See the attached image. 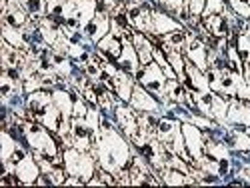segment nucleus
<instances>
[{"label":"nucleus","mask_w":250,"mask_h":188,"mask_svg":"<svg viewBox=\"0 0 250 188\" xmlns=\"http://www.w3.org/2000/svg\"><path fill=\"white\" fill-rule=\"evenodd\" d=\"M224 140L228 144V148L238 150L240 154H248L250 152V134L242 132V130H230L224 134Z\"/></svg>","instance_id":"obj_20"},{"label":"nucleus","mask_w":250,"mask_h":188,"mask_svg":"<svg viewBox=\"0 0 250 188\" xmlns=\"http://www.w3.org/2000/svg\"><path fill=\"white\" fill-rule=\"evenodd\" d=\"M92 154L96 156L98 164L104 170L116 174L122 168H128L132 160L130 156V144L122 134L112 128L108 120H100V128L94 132V148Z\"/></svg>","instance_id":"obj_1"},{"label":"nucleus","mask_w":250,"mask_h":188,"mask_svg":"<svg viewBox=\"0 0 250 188\" xmlns=\"http://www.w3.org/2000/svg\"><path fill=\"white\" fill-rule=\"evenodd\" d=\"M180 28V22L172 18L166 10H154L152 14V34L154 36H166Z\"/></svg>","instance_id":"obj_16"},{"label":"nucleus","mask_w":250,"mask_h":188,"mask_svg":"<svg viewBox=\"0 0 250 188\" xmlns=\"http://www.w3.org/2000/svg\"><path fill=\"white\" fill-rule=\"evenodd\" d=\"M202 24L208 30V34L214 36V38H226L230 36V24H228V18L226 14H208L202 16Z\"/></svg>","instance_id":"obj_15"},{"label":"nucleus","mask_w":250,"mask_h":188,"mask_svg":"<svg viewBox=\"0 0 250 188\" xmlns=\"http://www.w3.org/2000/svg\"><path fill=\"white\" fill-rule=\"evenodd\" d=\"M114 120L118 128L124 132V136H136L138 134V114L134 112L132 106H124V104H116L114 108Z\"/></svg>","instance_id":"obj_7"},{"label":"nucleus","mask_w":250,"mask_h":188,"mask_svg":"<svg viewBox=\"0 0 250 188\" xmlns=\"http://www.w3.org/2000/svg\"><path fill=\"white\" fill-rule=\"evenodd\" d=\"M82 32H84L92 42H100V40L110 32V14L108 12H96L94 18L84 26Z\"/></svg>","instance_id":"obj_13"},{"label":"nucleus","mask_w":250,"mask_h":188,"mask_svg":"<svg viewBox=\"0 0 250 188\" xmlns=\"http://www.w3.org/2000/svg\"><path fill=\"white\" fill-rule=\"evenodd\" d=\"M18 30H20V28H14V26L4 24V28H2V38L6 40L8 44H12L14 48L28 50V46H26V42H24V36H22V32H18Z\"/></svg>","instance_id":"obj_25"},{"label":"nucleus","mask_w":250,"mask_h":188,"mask_svg":"<svg viewBox=\"0 0 250 188\" xmlns=\"http://www.w3.org/2000/svg\"><path fill=\"white\" fill-rule=\"evenodd\" d=\"M180 128H182L186 150H188V154L192 156V160L202 158L204 156V134L200 132V128L192 122H184Z\"/></svg>","instance_id":"obj_6"},{"label":"nucleus","mask_w":250,"mask_h":188,"mask_svg":"<svg viewBox=\"0 0 250 188\" xmlns=\"http://www.w3.org/2000/svg\"><path fill=\"white\" fill-rule=\"evenodd\" d=\"M130 106L136 110V112H158L160 110V102L156 100L154 94H150L142 84H134V90H132V96H130Z\"/></svg>","instance_id":"obj_8"},{"label":"nucleus","mask_w":250,"mask_h":188,"mask_svg":"<svg viewBox=\"0 0 250 188\" xmlns=\"http://www.w3.org/2000/svg\"><path fill=\"white\" fill-rule=\"evenodd\" d=\"M134 76L124 72V70H118L114 76H112V82H114V94L122 100V102H130V96H132V90H134Z\"/></svg>","instance_id":"obj_17"},{"label":"nucleus","mask_w":250,"mask_h":188,"mask_svg":"<svg viewBox=\"0 0 250 188\" xmlns=\"http://www.w3.org/2000/svg\"><path fill=\"white\" fill-rule=\"evenodd\" d=\"M228 4H230V8L242 16L244 20H250V0H228Z\"/></svg>","instance_id":"obj_27"},{"label":"nucleus","mask_w":250,"mask_h":188,"mask_svg":"<svg viewBox=\"0 0 250 188\" xmlns=\"http://www.w3.org/2000/svg\"><path fill=\"white\" fill-rule=\"evenodd\" d=\"M136 80H138V84H142L150 94H154L162 102H168V98H166V82H168V78H166V74L158 66V62L152 60L148 64H144L140 68V72L136 74Z\"/></svg>","instance_id":"obj_3"},{"label":"nucleus","mask_w":250,"mask_h":188,"mask_svg":"<svg viewBox=\"0 0 250 188\" xmlns=\"http://www.w3.org/2000/svg\"><path fill=\"white\" fill-rule=\"evenodd\" d=\"M226 122L240 124V126L248 128L250 126V102L242 100V98H232L230 102H228Z\"/></svg>","instance_id":"obj_11"},{"label":"nucleus","mask_w":250,"mask_h":188,"mask_svg":"<svg viewBox=\"0 0 250 188\" xmlns=\"http://www.w3.org/2000/svg\"><path fill=\"white\" fill-rule=\"evenodd\" d=\"M184 74H186L184 84L190 88V92H196V94L212 92V90H210V82H208L206 72H202V70H200V68H196L194 64H188V62H186Z\"/></svg>","instance_id":"obj_12"},{"label":"nucleus","mask_w":250,"mask_h":188,"mask_svg":"<svg viewBox=\"0 0 250 188\" xmlns=\"http://www.w3.org/2000/svg\"><path fill=\"white\" fill-rule=\"evenodd\" d=\"M186 34H188V42H186V56H188V60L192 62L196 68L206 72L208 70V46L198 38V34L194 30H188Z\"/></svg>","instance_id":"obj_5"},{"label":"nucleus","mask_w":250,"mask_h":188,"mask_svg":"<svg viewBox=\"0 0 250 188\" xmlns=\"http://www.w3.org/2000/svg\"><path fill=\"white\" fill-rule=\"evenodd\" d=\"M158 174L162 176L160 180L164 184H170V186H174V184H196V180L190 174H186L182 170H176V168H170V166H164Z\"/></svg>","instance_id":"obj_22"},{"label":"nucleus","mask_w":250,"mask_h":188,"mask_svg":"<svg viewBox=\"0 0 250 188\" xmlns=\"http://www.w3.org/2000/svg\"><path fill=\"white\" fill-rule=\"evenodd\" d=\"M52 102L56 104V108L62 112L64 118H72V110H74V96L64 90V88H58L52 92Z\"/></svg>","instance_id":"obj_21"},{"label":"nucleus","mask_w":250,"mask_h":188,"mask_svg":"<svg viewBox=\"0 0 250 188\" xmlns=\"http://www.w3.org/2000/svg\"><path fill=\"white\" fill-rule=\"evenodd\" d=\"M96 44H98V50L104 56H106V58H110V60H118L120 54H122V38L116 36V34H112V32H108Z\"/></svg>","instance_id":"obj_18"},{"label":"nucleus","mask_w":250,"mask_h":188,"mask_svg":"<svg viewBox=\"0 0 250 188\" xmlns=\"http://www.w3.org/2000/svg\"><path fill=\"white\" fill-rule=\"evenodd\" d=\"M226 10V0H206V8L202 16L208 14H222Z\"/></svg>","instance_id":"obj_29"},{"label":"nucleus","mask_w":250,"mask_h":188,"mask_svg":"<svg viewBox=\"0 0 250 188\" xmlns=\"http://www.w3.org/2000/svg\"><path fill=\"white\" fill-rule=\"evenodd\" d=\"M4 164V172H12L20 184H36L38 176L42 174V170H40V164L36 162L34 154H24L22 158H18L16 162L8 160V162H2Z\"/></svg>","instance_id":"obj_4"},{"label":"nucleus","mask_w":250,"mask_h":188,"mask_svg":"<svg viewBox=\"0 0 250 188\" xmlns=\"http://www.w3.org/2000/svg\"><path fill=\"white\" fill-rule=\"evenodd\" d=\"M128 38H130V42L134 44V48H136V52H138V58H140V64H142V66L154 60V56H152V54H154V44H152V40H150L148 34L134 30Z\"/></svg>","instance_id":"obj_14"},{"label":"nucleus","mask_w":250,"mask_h":188,"mask_svg":"<svg viewBox=\"0 0 250 188\" xmlns=\"http://www.w3.org/2000/svg\"><path fill=\"white\" fill-rule=\"evenodd\" d=\"M50 104H52V92H48L44 88L30 92L28 98H26V106H28L30 112H34V116L40 114L46 106H50Z\"/></svg>","instance_id":"obj_19"},{"label":"nucleus","mask_w":250,"mask_h":188,"mask_svg":"<svg viewBox=\"0 0 250 188\" xmlns=\"http://www.w3.org/2000/svg\"><path fill=\"white\" fill-rule=\"evenodd\" d=\"M116 64H118L120 70L128 72V74H132V76H136V74L140 72V68H142L140 58H138V52H136V48H134V44L130 42L128 36L122 38V54H120V58L116 60Z\"/></svg>","instance_id":"obj_9"},{"label":"nucleus","mask_w":250,"mask_h":188,"mask_svg":"<svg viewBox=\"0 0 250 188\" xmlns=\"http://www.w3.org/2000/svg\"><path fill=\"white\" fill-rule=\"evenodd\" d=\"M234 40H236V50H238L242 62H250V40L244 34H236Z\"/></svg>","instance_id":"obj_26"},{"label":"nucleus","mask_w":250,"mask_h":188,"mask_svg":"<svg viewBox=\"0 0 250 188\" xmlns=\"http://www.w3.org/2000/svg\"><path fill=\"white\" fill-rule=\"evenodd\" d=\"M166 96H168L174 104H186V96H188V90H184L182 86V82L180 80H168L166 82Z\"/></svg>","instance_id":"obj_23"},{"label":"nucleus","mask_w":250,"mask_h":188,"mask_svg":"<svg viewBox=\"0 0 250 188\" xmlns=\"http://www.w3.org/2000/svg\"><path fill=\"white\" fill-rule=\"evenodd\" d=\"M44 4H46V0H26V8H28V12L36 14V16L44 12Z\"/></svg>","instance_id":"obj_31"},{"label":"nucleus","mask_w":250,"mask_h":188,"mask_svg":"<svg viewBox=\"0 0 250 188\" xmlns=\"http://www.w3.org/2000/svg\"><path fill=\"white\" fill-rule=\"evenodd\" d=\"M226 112H228V98L212 92V108H210V118L216 122L224 124L226 122Z\"/></svg>","instance_id":"obj_24"},{"label":"nucleus","mask_w":250,"mask_h":188,"mask_svg":"<svg viewBox=\"0 0 250 188\" xmlns=\"http://www.w3.org/2000/svg\"><path fill=\"white\" fill-rule=\"evenodd\" d=\"M72 140H74V148L84 150V152H92L94 130L88 128L84 118H72Z\"/></svg>","instance_id":"obj_10"},{"label":"nucleus","mask_w":250,"mask_h":188,"mask_svg":"<svg viewBox=\"0 0 250 188\" xmlns=\"http://www.w3.org/2000/svg\"><path fill=\"white\" fill-rule=\"evenodd\" d=\"M62 156H64V168L68 176H76L84 184L94 176L96 156L92 152H84V150H78L74 146H70V148H64Z\"/></svg>","instance_id":"obj_2"},{"label":"nucleus","mask_w":250,"mask_h":188,"mask_svg":"<svg viewBox=\"0 0 250 188\" xmlns=\"http://www.w3.org/2000/svg\"><path fill=\"white\" fill-rule=\"evenodd\" d=\"M84 182H82L80 178H76V176H68L66 180H64V186H82Z\"/></svg>","instance_id":"obj_32"},{"label":"nucleus","mask_w":250,"mask_h":188,"mask_svg":"<svg viewBox=\"0 0 250 188\" xmlns=\"http://www.w3.org/2000/svg\"><path fill=\"white\" fill-rule=\"evenodd\" d=\"M88 106H86V100L82 98L76 90H74V110H72V118H84L88 114Z\"/></svg>","instance_id":"obj_28"},{"label":"nucleus","mask_w":250,"mask_h":188,"mask_svg":"<svg viewBox=\"0 0 250 188\" xmlns=\"http://www.w3.org/2000/svg\"><path fill=\"white\" fill-rule=\"evenodd\" d=\"M186 8H188V16H202L206 0H186Z\"/></svg>","instance_id":"obj_30"}]
</instances>
